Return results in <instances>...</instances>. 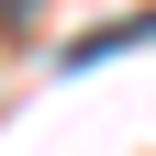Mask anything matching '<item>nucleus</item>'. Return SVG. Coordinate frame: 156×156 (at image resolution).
<instances>
[{
    "label": "nucleus",
    "instance_id": "obj_1",
    "mask_svg": "<svg viewBox=\"0 0 156 156\" xmlns=\"http://www.w3.org/2000/svg\"><path fill=\"white\" fill-rule=\"evenodd\" d=\"M123 45H156V11H134V23H89L67 45V67H101V56H123Z\"/></svg>",
    "mask_w": 156,
    "mask_h": 156
},
{
    "label": "nucleus",
    "instance_id": "obj_2",
    "mask_svg": "<svg viewBox=\"0 0 156 156\" xmlns=\"http://www.w3.org/2000/svg\"><path fill=\"white\" fill-rule=\"evenodd\" d=\"M23 11H34V0H0V23H23Z\"/></svg>",
    "mask_w": 156,
    "mask_h": 156
}]
</instances>
